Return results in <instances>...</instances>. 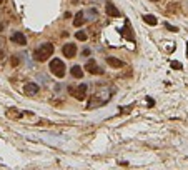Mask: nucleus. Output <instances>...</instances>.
<instances>
[{
	"label": "nucleus",
	"mask_w": 188,
	"mask_h": 170,
	"mask_svg": "<svg viewBox=\"0 0 188 170\" xmlns=\"http://www.w3.org/2000/svg\"><path fill=\"white\" fill-rule=\"evenodd\" d=\"M52 54H53V44L47 42V44H42L34 52V58L37 62H45V60H48V57H52Z\"/></svg>",
	"instance_id": "obj_1"
},
{
	"label": "nucleus",
	"mask_w": 188,
	"mask_h": 170,
	"mask_svg": "<svg viewBox=\"0 0 188 170\" xmlns=\"http://www.w3.org/2000/svg\"><path fill=\"white\" fill-rule=\"evenodd\" d=\"M50 72L57 78H63L65 77V63H63L60 58H53L50 62Z\"/></svg>",
	"instance_id": "obj_2"
},
{
	"label": "nucleus",
	"mask_w": 188,
	"mask_h": 170,
	"mask_svg": "<svg viewBox=\"0 0 188 170\" xmlns=\"http://www.w3.org/2000/svg\"><path fill=\"white\" fill-rule=\"evenodd\" d=\"M87 88H88V87H87L85 83H80L77 88H70V93H72L77 100H83L85 97H87Z\"/></svg>",
	"instance_id": "obj_3"
},
{
	"label": "nucleus",
	"mask_w": 188,
	"mask_h": 170,
	"mask_svg": "<svg viewBox=\"0 0 188 170\" xmlns=\"http://www.w3.org/2000/svg\"><path fill=\"white\" fill-rule=\"evenodd\" d=\"M85 70L87 72H90L92 75H97V73H103V68H100L98 65H97V62L95 60H88L87 63H85Z\"/></svg>",
	"instance_id": "obj_4"
},
{
	"label": "nucleus",
	"mask_w": 188,
	"mask_h": 170,
	"mask_svg": "<svg viewBox=\"0 0 188 170\" xmlns=\"http://www.w3.org/2000/svg\"><path fill=\"white\" fill-rule=\"evenodd\" d=\"M62 52H63V55H65L67 58H73L75 55H77V45L75 44H65Z\"/></svg>",
	"instance_id": "obj_5"
},
{
	"label": "nucleus",
	"mask_w": 188,
	"mask_h": 170,
	"mask_svg": "<svg viewBox=\"0 0 188 170\" xmlns=\"http://www.w3.org/2000/svg\"><path fill=\"white\" fill-rule=\"evenodd\" d=\"M10 40H12L15 45H20V47L27 45V37L22 34V32H15V34L10 37Z\"/></svg>",
	"instance_id": "obj_6"
},
{
	"label": "nucleus",
	"mask_w": 188,
	"mask_h": 170,
	"mask_svg": "<svg viewBox=\"0 0 188 170\" xmlns=\"http://www.w3.org/2000/svg\"><path fill=\"white\" fill-rule=\"evenodd\" d=\"M24 90H25V93H27V95H35V93H39L40 87H39V85H37V83L30 82V83H25Z\"/></svg>",
	"instance_id": "obj_7"
},
{
	"label": "nucleus",
	"mask_w": 188,
	"mask_h": 170,
	"mask_svg": "<svg viewBox=\"0 0 188 170\" xmlns=\"http://www.w3.org/2000/svg\"><path fill=\"white\" fill-rule=\"evenodd\" d=\"M122 34H123V37H125V39H128L130 42H133V40H135V39H133V32H132V29H130V24H128V20L125 22V25H123Z\"/></svg>",
	"instance_id": "obj_8"
},
{
	"label": "nucleus",
	"mask_w": 188,
	"mask_h": 170,
	"mask_svg": "<svg viewBox=\"0 0 188 170\" xmlns=\"http://www.w3.org/2000/svg\"><path fill=\"white\" fill-rule=\"evenodd\" d=\"M107 63H108L110 67H113V68H122L123 67V62L120 60V58H117V57H108L107 58Z\"/></svg>",
	"instance_id": "obj_9"
},
{
	"label": "nucleus",
	"mask_w": 188,
	"mask_h": 170,
	"mask_svg": "<svg viewBox=\"0 0 188 170\" xmlns=\"http://www.w3.org/2000/svg\"><path fill=\"white\" fill-rule=\"evenodd\" d=\"M105 8H107V13H108V15H112V17H122V13L118 12V8L115 7L113 3H110V2H108V3H107V7H105Z\"/></svg>",
	"instance_id": "obj_10"
},
{
	"label": "nucleus",
	"mask_w": 188,
	"mask_h": 170,
	"mask_svg": "<svg viewBox=\"0 0 188 170\" xmlns=\"http://www.w3.org/2000/svg\"><path fill=\"white\" fill-rule=\"evenodd\" d=\"M83 20H85V12H83V10H80V12L75 15V19H73V25H75V27H82Z\"/></svg>",
	"instance_id": "obj_11"
},
{
	"label": "nucleus",
	"mask_w": 188,
	"mask_h": 170,
	"mask_svg": "<svg viewBox=\"0 0 188 170\" xmlns=\"http://www.w3.org/2000/svg\"><path fill=\"white\" fill-rule=\"evenodd\" d=\"M70 73H72V77H75V78H82L83 77V68L80 65H73L70 68Z\"/></svg>",
	"instance_id": "obj_12"
},
{
	"label": "nucleus",
	"mask_w": 188,
	"mask_h": 170,
	"mask_svg": "<svg viewBox=\"0 0 188 170\" xmlns=\"http://www.w3.org/2000/svg\"><path fill=\"white\" fill-rule=\"evenodd\" d=\"M20 115H22V112L17 110V109H8L7 110V117H8V119H18Z\"/></svg>",
	"instance_id": "obj_13"
},
{
	"label": "nucleus",
	"mask_w": 188,
	"mask_h": 170,
	"mask_svg": "<svg viewBox=\"0 0 188 170\" xmlns=\"http://www.w3.org/2000/svg\"><path fill=\"white\" fill-rule=\"evenodd\" d=\"M143 20H145L148 25H157V19H155L153 15H143Z\"/></svg>",
	"instance_id": "obj_14"
},
{
	"label": "nucleus",
	"mask_w": 188,
	"mask_h": 170,
	"mask_svg": "<svg viewBox=\"0 0 188 170\" xmlns=\"http://www.w3.org/2000/svg\"><path fill=\"white\" fill-rule=\"evenodd\" d=\"M75 39H77V40H80V42H85V40L88 39V37H87V34H85V32H82V30H78L77 34H75Z\"/></svg>",
	"instance_id": "obj_15"
},
{
	"label": "nucleus",
	"mask_w": 188,
	"mask_h": 170,
	"mask_svg": "<svg viewBox=\"0 0 188 170\" xmlns=\"http://www.w3.org/2000/svg\"><path fill=\"white\" fill-rule=\"evenodd\" d=\"M10 62H12V65H13V67H17L18 63H20V57H17V55H13L12 58H10Z\"/></svg>",
	"instance_id": "obj_16"
},
{
	"label": "nucleus",
	"mask_w": 188,
	"mask_h": 170,
	"mask_svg": "<svg viewBox=\"0 0 188 170\" xmlns=\"http://www.w3.org/2000/svg\"><path fill=\"white\" fill-rule=\"evenodd\" d=\"M171 68H175V70H181V63L180 62H171Z\"/></svg>",
	"instance_id": "obj_17"
},
{
	"label": "nucleus",
	"mask_w": 188,
	"mask_h": 170,
	"mask_svg": "<svg viewBox=\"0 0 188 170\" xmlns=\"http://www.w3.org/2000/svg\"><path fill=\"white\" fill-rule=\"evenodd\" d=\"M165 27L168 29L170 32H178V29H176V27H173V25H170V24H165Z\"/></svg>",
	"instance_id": "obj_18"
},
{
	"label": "nucleus",
	"mask_w": 188,
	"mask_h": 170,
	"mask_svg": "<svg viewBox=\"0 0 188 170\" xmlns=\"http://www.w3.org/2000/svg\"><path fill=\"white\" fill-rule=\"evenodd\" d=\"M90 54H92V50H90V49H85V50L82 52V55H83V57H90Z\"/></svg>",
	"instance_id": "obj_19"
},
{
	"label": "nucleus",
	"mask_w": 188,
	"mask_h": 170,
	"mask_svg": "<svg viewBox=\"0 0 188 170\" xmlns=\"http://www.w3.org/2000/svg\"><path fill=\"white\" fill-rule=\"evenodd\" d=\"M147 104L150 105V107H153V105H155V100H153V98H150V97H147Z\"/></svg>",
	"instance_id": "obj_20"
},
{
	"label": "nucleus",
	"mask_w": 188,
	"mask_h": 170,
	"mask_svg": "<svg viewBox=\"0 0 188 170\" xmlns=\"http://www.w3.org/2000/svg\"><path fill=\"white\" fill-rule=\"evenodd\" d=\"M3 55H5V52H3L2 49H0V60H2V58H3Z\"/></svg>",
	"instance_id": "obj_21"
},
{
	"label": "nucleus",
	"mask_w": 188,
	"mask_h": 170,
	"mask_svg": "<svg viewBox=\"0 0 188 170\" xmlns=\"http://www.w3.org/2000/svg\"><path fill=\"white\" fill-rule=\"evenodd\" d=\"M152 2H158V0H152Z\"/></svg>",
	"instance_id": "obj_22"
},
{
	"label": "nucleus",
	"mask_w": 188,
	"mask_h": 170,
	"mask_svg": "<svg viewBox=\"0 0 188 170\" xmlns=\"http://www.w3.org/2000/svg\"><path fill=\"white\" fill-rule=\"evenodd\" d=\"M0 3H3V0H0Z\"/></svg>",
	"instance_id": "obj_23"
}]
</instances>
